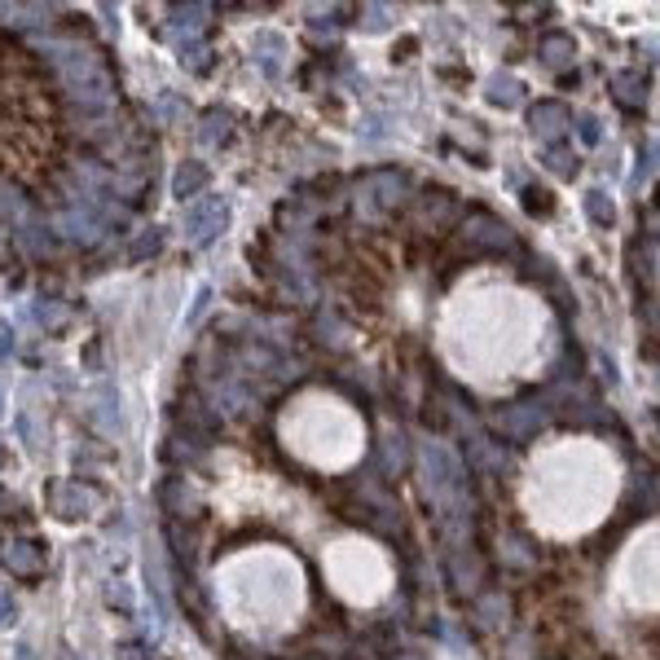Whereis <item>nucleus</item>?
<instances>
[{
    "label": "nucleus",
    "mask_w": 660,
    "mask_h": 660,
    "mask_svg": "<svg viewBox=\"0 0 660 660\" xmlns=\"http://www.w3.org/2000/svg\"><path fill=\"white\" fill-rule=\"evenodd\" d=\"M546 335V308L537 295L498 273H476L449 295L440 313V348L462 379L498 383L537 357Z\"/></svg>",
    "instance_id": "obj_1"
},
{
    "label": "nucleus",
    "mask_w": 660,
    "mask_h": 660,
    "mask_svg": "<svg viewBox=\"0 0 660 660\" xmlns=\"http://www.w3.org/2000/svg\"><path fill=\"white\" fill-rule=\"evenodd\" d=\"M621 493V462L594 436H559L528 458L520 498L533 528L550 542L594 533Z\"/></svg>",
    "instance_id": "obj_2"
},
{
    "label": "nucleus",
    "mask_w": 660,
    "mask_h": 660,
    "mask_svg": "<svg viewBox=\"0 0 660 660\" xmlns=\"http://www.w3.org/2000/svg\"><path fill=\"white\" fill-rule=\"evenodd\" d=\"M216 599L234 630L251 638H273L291 630L304 612V568L282 546H242L220 559Z\"/></svg>",
    "instance_id": "obj_3"
},
{
    "label": "nucleus",
    "mask_w": 660,
    "mask_h": 660,
    "mask_svg": "<svg viewBox=\"0 0 660 660\" xmlns=\"http://www.w3.org/2000/svg\"><path fill=\"white\" fill-rule=\"evenodd\" d=\"M278 440L295 462L313 471H348L366 454V418L344 396L308 388L278 414Z\"/></svg>",
    "instance_id": "obj_4"
},
{
    "label": "nucleus",
    "mask_w": 660,
    "mask_h": 660,
    "mask_svg": "<svg viewBox=\"0 0 660 660\" xmlns=\"http://www.w3.org/2000/svg\"><path fill=\"white\" fill-rule=\"evenodd\" d=\"M322 577L326 586L352 608H374L392 594V559L379 542L361 533H339L322 546Z\"/></svg>",
    "instance_id": "obj_5"
},
{
    "label": "nucleus",
    "mask_w": 660,
    "mask_h": 660,
    "mask_svg": "<svg viewBox=\"0 0 660 660\" xmlns=\"http://www.w3.org/2000/svg\"><path fill=\"white\" fill-rule=\"evenodd\" d=\"M608 599L616 603V612H625V616H652L656 612V524L652 520L643 528H634L625 550L616 555Z\"/></svg>",
    "instance_id": "obj_6"
}]
</instances>
